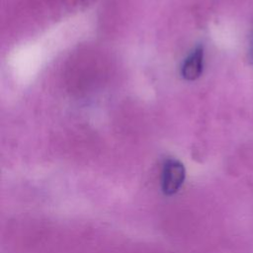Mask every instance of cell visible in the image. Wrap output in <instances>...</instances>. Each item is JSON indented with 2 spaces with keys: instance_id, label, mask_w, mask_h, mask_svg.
Segmentation results:
<instances>
[{
  "instance_id": "cell-1",
  "label": "cell",
  "mask_w": 253,
  "mask_h": 253,
  "mask_svg": "<svg viewBox=\"0 0 253 253\" xmlns=\"http://www.w3.org/2000/svg\"><path fill=\"white\" fill-rule=\"evenodd\" d=\"M186 177L183 163L177 159L165 161L161 171V190L166 196H172L182 187Z\"/></svg>"
},
{
  "instance_id": "cell-3",
  "label": "cell",
  "mask_w": 253,
  "mask_h": 253,
  "mask_svg": "<svg viewBox=\"0 0 253 253\" xmlns=\"http://www.w3.org/2000/svg\"><path fill=\"white\" fill-rule=\"evenodd\" d=\"M249 56H250V60H251V63L253 65V38H252V41H251V43H250V48H249Z\"/></svg>"
},
{
  "instance_id": "cell-2",
  "label": "cell",
  "mask_w": 253,
  "mask_h": 253,
  "mask_svg": "<svg viewBox=\"0 0 253 253\" xmlns=\"http://www.w3.org/2000/svg\"><path fill=\"white\" fill-rule=\"evenodd\" d=\"M204 68V48L197 46L185 59L182 64L181 74L184 79L194 81L198 79Z\"/></svg>"
}]
</instances>
